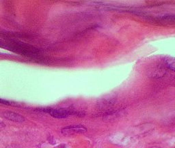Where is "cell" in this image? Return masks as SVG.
<instances>
[{
  "mask_svg": "<svg viewBox=\"0 0 175 148\" xmlns=\"http://www.w3.org/2000/svg\"><path fill=\"white\" fill-rule=\"evenodd\" d=\"M87 131V128L82 125H72L62 128V133L64 135H70L75 133H83Z\"/></svg>",
  "mask_w": 175,
  "mask_h": 148,
  "instance_id": "cell-1",
  "label": "cell"
},
{
  "mask_svg": "<svg viewBox=\"0 0 175 148\" xmlns=\"http://www.w3.org/2000/svg\"><path fill=\"white\" fill-rule=\"evenodd\" d=\"M45 111L51 115L52 117L55 118H59V119H62V118H66L70 115V114L74 113L71 111L66 110V109H47L45 110Z\"/></svg>",
  "mask_w": 175,
  "mask_h": 148,
  "instance_id": "cell-2",
  "label": "cell"
},
{
  "mask_svg": "<svg viewBox=\"0 0 175 148\" xmlns=\"http://www.w3.org/2000/svg\"><path fill=\"white\" fill-rule=\"evenodd\" d=\"M4 116L5 118H7L8 119L15 122H23L25 121V118H24L23 116L14 112H5Z\"/></svg>",
  "mask_w": 175,
  "mask_h": 148,
  "instance_id": "cell-3",
  "label": "cell"
},
{
  "mask_svg": "<svg viewBox=\"0 0 175 148\" xmlns=\"http://www.w3.org/2000/svg\"><path fill=\"white\" fill-rule=\"evenodd\" d=\"M164 62L167 68L169 69L175 71V57L171 56H166L164 57Z\"/></svg>",
  "mask_w": 175,
  "mask_h": 148,
  "instance_id": "cell-4",
  "label": "cell"
},
{
  "mask_svg": "<svg viewBox=\"0 0 175 148\" xmlns=\"http://www.w3.org/2000/svg\"><path fill=\"white\" fill-rule=\"evenodd\" d=\"M0 103H2V104H6V105H8L9 103L8 101L5 100H3V99H1L0 98Z\"/></svg>",
  "mask_w": 175,
  "mask_h": 148,
  "instance_id": "cell-5",
  "label": "cell"
}]
</instances>
